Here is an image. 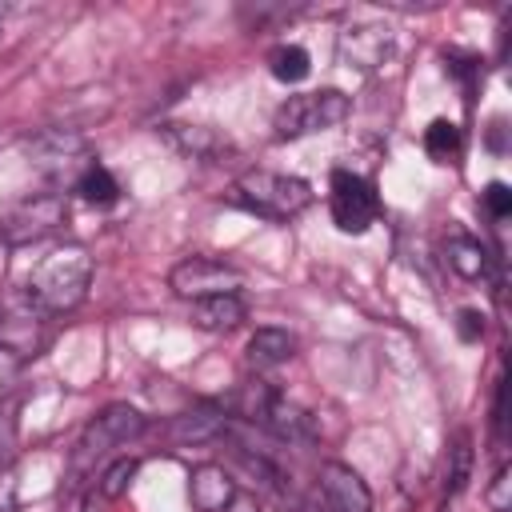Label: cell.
<instances>
[{
    "label": "cell",
    "mask_w": 512,
    "mask_h": 512,
    "mask_svg": "<svg viewBox=\"0 0 512 512\" xmlns=\"http://www.w3.org/2000/svg\"><path fill=\"white\" fill-rule=\"evenodd\" d=\"M232 204L264 216V220H292L312 204V184L300 176L268 172V168H248L232 184Z\"/></svg>",
    "instance_id": "7a4b0ae2"
},
{
    "label": "cell",
    "mask_w": 512,
    "mask_h": 512,
    "mask_svg": "<svg viewBox=\"0 0 512 512\" xmlns=\"http://www.w3.org/2000/svg\"><path fill=\"white\" fill-rule=\"evenodd\" d=\"M12 444H16V420H12V412L0 408V456H4Z\"/></svg>",
    "instance_id": "484cf974"
},
{
    "label": "cell",
    "mask_w": 512,
    "mask_h": 512,
    "mask_svg": "<svg viewBox=\"0 0 512 512\" xmlns=\"http://www.w3.org/2000/svg\"><path fill=\"white\" fill-rule=\"evenodd\" d=\"M24 152L40 172L64 176V172L80 168V160H88V140L72 128H48V132H36L32 140H24Z\"/></svg>",
    "instance_id": "30bf717a"
},
{
    "label": "cell",
    "mask_w": 512,
    "mask_h": 512,
    "mask_svg": "<svg viewBox=\"0 0 512 512\" xmlns=\"http://www.w3.org/2000/svg\"><path fill=\"white\" fill-rule=\"evenodd\" d=\"M340 52L356 64V68H376L384 64V56L392 52V28L388 24H360L348 28L340 36Z\"/></svg>",
    "instance_id": "7c38bea8"
},
{
    "label": "cell",
    "mask_w": 512,
    "mask_h": 512,
    "mask_svg": "<svg viewBox=\"0 0 512 512\" xmlns=\"http://www.w3.org/2000/svg\"><path fill=\"white\" fill-rule=\"evenodd\" d=\"M232 496H236V484H232V476L220 464L192 468V476H188V500H192L196 512H224Z\"/></svg>",
    "instance_id": "8fae6325"
},
{
    "label": "cell",
    "mask_w": 512,
    "mask_h": 512,
    "mask_svg": "<svg viewBox=\"0 0 512 512\" xmlns=\"http://www.w3.org/2000/svg\"><path fill=\"white\" fill-rule=\"evenodd\" d=\"M480 196H484V208H488L496 220H504V216L512 212V188H508L504 180H492V184H488Z\"/></svg>",
    "instance_id": "603a6c76"
},
{
    "label": "cell",
    "mask_w": 512,
    "mask_h": 512,
    "mask_svg": "<svg viewBox=\"0 0 512 512\" xmlns=\"http://www.w3.org/2000/svg\"><path fill=\"white\" fill-rule=\"evenodd\" d=\"M244 284V272L224 264V260H212V256H188L180 260L172 272H168V288L180 296V300H208V296H224V292H236Z\"/></svg>",
    "instance_id": "52a82bcc"
},
{
    "label": "cell",
    "mask_w": 512,
    "mask_h": 512,
    "mask_svg": "<svg viewBox=\"0 0 512 512\" xmlns=\"http://www.w3.org/2000/svg\"><path fill=\"white\" fill-rule=\"evenodd\" d=\"M76 192H80V200H88V204H116V196H120V184H116V176L104 168V164H88L80 176H76Z\"/></svg>",
    "instance_id": "ac0fdd59"
},
{
    "label": "cell",
    "mask_w": 512,
    "mask_h": 512,
    "mask_svg": "<svg viewBox=\"0 0 512 512\" xmlns=\"http://www.w3.org/2000/svg\"><path fill=\"white\" fill-rule=\"evenodd\" d=\"M228 408H236L244 420L260 424L264 432L280 436V440H312L316 436V424L304 408H296L292 400H284L268 380H244L232 396H228Z\"/></svg>",
    "instance_id": "3957f363"
},
{
    "label": "cell",
    "mask_w": 512,
    "mask_h": 512,
    "mask_svg": "<svg viewBox=\"0 0 512 512\" xmlns=\"http://www.w3.org/2000/svg\"><path fill=\"white\" fill-rule=\"evenodd\" d=\"M444 256H448V268H452L456 276H464V280H480L484 268H488V252H484V244L472 240V236H452L448 248H444Z\"/></svg>",
    "instance_id": "e0dca14e"
},
{
    "label": "cell",
    "mask_w": 512,
    "mask_h": 512,
    "mask_svg": "<svg viewBox=\"0 0 512 512\" xmlns=\"http://www.w3.org/2000/svg\"><path fill=\"white\" fill-rule=\"evenodd\" d=\"M508 476H512L508 464H500L496 476H492V488H488V508H492V512H508V488H512Z\"/></svg>",
    "instance_id": "cb8c5ba5"
},
{
    "label": "cell",
    "mask_w": 512,
    "mask_h": 512,
    "mask_svg": "<svg viewBox=\"0 0 512 512\" xmlns=\"http://www.w3.org/2000/svg\"><path fill=\"white\" fill-rule=\"evenodd\" d=\"M244 316H248V308H244V300L236 292L208 296V300H196L192 304V324L204 328V332H232Z\"/></svg>",
    "instance_id": "9a60e30c"
},
{
    "label": "cell",
    "mask_w": 512,
    "mask_h": 512,
    "mask_svg": "<svg viewBox=\"0 0 512 512\" xmlns=\"http://www.w3.org/2000/svg\"><path fill=\"white\" fill-rule=\"evenodd\" d=\"M460 148H464V140H460V128L452 124V120H432L428 128H424V152L432 156V160H440V164H448V160H456L460 156Z\"/></svg>",
    "instance_id": "d6986e66"
},
{
    "label": "cell",
    "mask_w": 512,
    "mask_h": 512,
    "mask_svg": "<svg viewBox=\"0 0 512 512\" xmlns=\"http://www.w3.org/2000/svg\"><path fill=\"white\" fill-rule=\"evenodd\" d=\"M224 432H228V416L216 404H196L192 412L172 420V440L176 444H208Z\"/></svg>",
    "instance_id": "4fadbf2b"
},
{
    "label": "cell",
    "mask_w": 512,
    "mask_h": 512,
    "mask_svg": "<svg viewBox=\"0 0 512 512\" xmlns=\"http://www.w3.org/2000/svg\"><path fill=\"white\" fill-rule=\"evenodd\" d=\"M64 220H68L64 196L40 192V196H28V200L12 204V208L0 216V240H4L8 248H24V244H36V240L52 236Z\"/></svg>",
    "instance_id": "5b68a950"
},
{
    "label": "cell",
    "mask_w": 512,
    "mask_h": 512,
    "mask_svg": "<svg viewBox=\"0 0 512 512\" xmlns=\"http://www.w3.org/2000/svg\"><path fill=\"white\" fill-rule=\"evenodd\" d=\"M244 356H248L252 368H276V364H284V360L296 356V336L288 328H256L248 336Z\"/></svg>",
    "instance_id": "2e32d148"
},
{
    "label": "cell",
    "mask_w": 512,
    "mask_h": 512,
    "mask_svg": "<svg viewBox=\"0 0 512 512\" xmlns=\"http://www.w3.org/2000/svg\"><path fill=\"white\" fill-rule=\"evenodd\" d=\"M376 216H380V200H376L372 180H364L360 172L336 168L332 172V220H336V228L348 236H360L376 224Z\"/></svg>",
    "instance_id": "8992f818"
},
{
    "label": "cell",
    "mask_w": 512,
    "mask_h": 512,
    "mask_svg": "<svg viewBox=\"0 0 512 512\" xmlns=\"http://www.w3.org/2000/svg\"><path fill=\"white\" fill-rule=\"evenodd\" d=\"M144 428H148V420H144L136 408H128V404H108V408L80 432L76 464H88V460L108 456L112 448H124V444L136 440Z\"/></svg>",
    "instance_id": "ba28073f"
},
{
    "label": "cell",
    "mask_w": 512,
    "mask_h": 512,
    "mask_svg": "<svg viewBox=\"0 0 512 512\" xmlns=\"http://www.w3.org/2000/svg\"><path fill=\"white\" fill-rule=\"evenodd\" d=\"M312 512H372V492L360 480V472H352L340 460H328L316 476V504Z\"/></svg>",
    "instance_id": "9c48e42d"
},
{
    "label": "cell",
    "mask_w": 512,
    "mask_h": 512,
    "mask_svg": "<svg viewBox=\"0 0 512 512\" xmlns=\"http://www.w3.org/2000/svg\"><path fill=\"white\" fill-rule=\"evenodd\" d=\"M0 352H12V348L4 344V316H0Z\"/></svg>",
    "instance_id": "83f0119b"
},
{
    "label": "cell",
    "mask_w": 512,
    "mask_h": 512,
    "mask_svg": "<svg viewBox=\"0 0 512 512\" xmlns=\"http://www.w3.org/2000/svg\"><path fill=\"white\" fill-rule=\"evenodd\" d=\"M348 116V96L336 88H320V92H300L288 96L276 116L272 128L280 140H296V136H312V132H328Z\"/></svg>",
    "instance_id": "277c9868"
},
{
    "label": "cell",
    "mask_w": 512,
    "mask_h": 512,
    "mask_svg": "<svg viewBox=\"0 0 512 512\" xmlns=\"http://www.w3.org/2000/svg\"><path fill=\"white\" fill-rule=\"evenodd\" d=\"M456 328H460V340H480L484 336V316L476 308H464L456 316Z\"/></svg>",
    "instance_id": "d4e9b609"
},
{
    "label": "cell",
    "mask_w": 512,
    "mask_h": 512,
    "mask_svg": "<svg viewBox=\"0 0 512 512\" xmlns=\"http://www.w3.org/2000/svg\"><path fill=\"white\" fill-rule=\"evenodd\" d=\"M136 472H140V460H136V456H116V460L100 472V480H96L100 496H104V500H120V496L128 492V484H132Z\"/></svg>",
    "instance_id": "44dd1931"
},
{
    "label": "cell",
    "mask_w": 512,
    "mask_h": 512,
    "mask_svg": "<svg viewBox=\"0 0 512 512\" xmlns=\"http://www.w3.org/2000/svg\"><path fill=\"white\" fill-rule=\"evenodd\" d=\"M224 512H260V500H256L252 492H240V488H236V496L228 500V508H224Z\"/></svg>",
    "instance_id": "4316f807"
},
{
    "label": "cell",
    "mask_w": 512,
    "mask_h": 512,
    "mask_svg": "<svg viewBox=\"0 0 512 512\" xmlns=\"http://www.w3.org/2000/svg\"><path fill=\"white\" fill-rule=\"evenodd\" d=\"M88 284H92V256L80 244H60L48 256H40L24 292L40 316H64L84 304Z\"/></svg>",
    "instance_id": "6da1fadb"
},
{
    "label": "cell",
    "mask_w": 512,
    "mask_h": 512,
    "mask_svg": "<svg viewBox=\"0 0 512 512\" xmlns=\"http://www.w3.org/2000/svg\"><path fill=\"white\" fill-rule=\"evenodd\" d=\"M268 68H272V76H276L280 84H296V80L308 76L312 56H308L300 44H280V48L268 56Z\"/></svg>",
    "instance_id": "ffe728a7"
},
{
    "label": "cell",
    "mask_w": 512,
    "mask_h": 512,
    "mask_svg": "<svg viewBox=\"0 0 512 512\" xmlns=\"http://www.w3.org/2000/svg\"><path fill=\"white\" fill-rule=\"evenodd\" d=\"M164 136H168L172 148H180L192 160H216V156L228 152V140L216 128H204V124H164Z\"/></svg>",
    "instance_id": "5bb4252c"
},
{
    "label": "cell",
    "mask_w": 512,
    "mask_h": 512,
    "mask_svg": "<svg viewBox=\"0 0 512 512\" xmlns=\"http://www.w3.org/2000/svg\"><path fill=\"white\" fill-rule=\"evenodd\" d=\"M448 456H452V464H448V496H456L464 484H468V472H472V444H468V436L460 432L456 436V444L448 448Z\"/></svg>",
    "instance_id": "7402d4cb"
}]
</instances>
